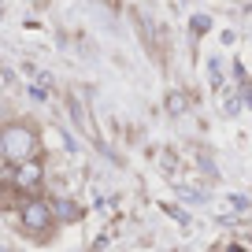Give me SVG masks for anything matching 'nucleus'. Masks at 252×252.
<instances>
[{"label": "nucleus", "mask_w": 252, "mask_h": 252, "mask_svg": "<svg viewBox=\"0 0 252 252\" xmlns=\"http://www.w3.org/2000/svg\"><path fill=\"white\" fill-rule=\"evenodd\" d=\"M0 152H4V163L8 167L26 163V159H37L41 156L37 130H33L30 123H4L0 126Z\"/></svg>", "instance_id": "obj_1"}, {"label": "nucleus", "mask_w": 252, "mask_h": 252, "mask_svg": "<svg viewBox=\"0 0 252 252\" xmlns=\"http://www.w3.org/2000/svg\"><path fill=\"white\" fill-rule=\"evenodd\" d=\"M19 226L26 230L30 237H48V230L56 226V215H52V200L37 197V193H30V197L19 204Z\"/></svg>", "instance_id": "obj_2"}, {"label": "nucleus", "mask_w": 252, "mask_h": 252, "mask_svg": "<svg viewBox=\"0 0 252 252\" xmlns=\"http://www.w3.org/2000/svg\"><path fill=\"white\" fill-rule=\"evenodd\" d=\"M8 182H11V189H19V193H37L41 189V182H45V167H41V159H26V163H15L8 171Z\"/></svg>", "instance_id": "obj_3"}, {"label": "nucleus", "mask_w": 252, "mask_h": 252, "mask_svg": "<svg viewBox=\"0 0 252 252\" xmlns=\"http://www.w3.org/2000/svg\"><path fill=\"white\" fill-rule=\"evenodd\" d=\"M52 215H56V222H78L82 208L74 204V200H67V197H56L52 200Z\"/></svg>", "instance_id": "obj_4"}, {"label": "nucleus", "mask_w": 252, "mask_h": 252, "mask_svg": "<svg viewBox=\"0 0 252 252\" xmlns=\"http://www.w3.org/2000/svg\"><path fill=\"white\" fill-rule=\"evenodd\" d=\"M189 26H193V33H208V30H212V19H208V15H193Z\"/></svg>", "instance_id": "obj_5"}, {"label": "nucleus", "mask_w": 252, "mask_h": 252, "mask_svg": "<svg viewBox=\"0 0 252 252\" xmlns=\"http://www.w3.org/2000/svg\"><path fill=\"white\" fill-rule=\"evenodd\" d=\"M226 252H245V249H241V245H230V249H226Z\"/></svg>", "instance_id": "obj_6"}, {"label": "nucleus", "mask_w": 252, "mask_h": 252, "mask_svg": "<svg viewBox=\"0 0 252 252\" xmlns=\"http://www.w3.org/2000/svg\"><path fill=\"white\" fill-rule=\"evenodd\" d=\"M0 163H4V152H0Z\"/></svg>", "instance_id": "obj_7"}]
</instances>
